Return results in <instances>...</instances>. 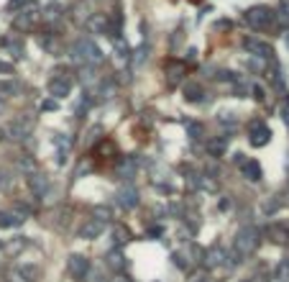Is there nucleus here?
Returning <instances> with one entry per match:
<instances>
[{"instance_id": "nucleus-1", "label": "nucleus", "mask_w": 289, "mask_h": 282, "mask_svg": "<svg viewBox=\"0 0 289 282\" xmlns=\"http://www.w3.org/2000/svg\"><path fill=\"white\" fill-rule=\"evenodd\" d=\"M256 244H258L256 231H253V228H243V231L235 236V241H233V256H235V262H240L243 256H248V254L256 249Z\"/></svg>"}, {"instance_id": "nucleus-2", "label": "nucleus", "mask_w": 289, "mask_h": 282, "mask_svg": "<svg viewBox=\"0 0 289 282\" xmlns=\"http://www.w3.org/2000/svg\"><path fill=\"white\" fill-rule=\"evenodd\" d=\"M243 18H246V24L251 29H266L274 21V11L271 8H263V6H253V8H248L243 13Z\"/></svg>"}, {"instance_id": "nucleus-3", "label": "nucleus", "mask_w": 289, "mask_h": 282, "mask_svg": "<svg viewBox=\"0 0 289 282\" xmlns=\"http://www.w3.org/2000/svg\"><path fill=\"white\" fill-rule=\"evenodd\" d=\"M75 57H77V59H85L87 64H98V62L103 59V52H100L90 39H80V41L75 44Z\"/></svg>"}, {"instance_id": "nucleus-4", "label": "nucleus", "mask_w": 289, "mask_h": 282, "mask_svg": "<svg viewBox=\"0 0 289 282\" xmlns=\"http://www.w3.org/2000/svg\"><path fill=\"white\" fill-rule=\"evenodd\" d=\"M269 136H271L269 126H263L261 121H253V123H251V144H253V146H263V144L269 141Z\"/></svg>"}, {"instance_id": "nucleus-5", "label": "nucleus", "mask_w": 289, "mask_h": 282, "mask_svg": "<svg viewBox=\"0 0 289 282\" xmlns=\"http://www.w3.org/2000/svg\"><path fill=\"white\" fill-rule=\"evenodd\" d=\"M115 203H118L121 208H136V205H138V195H136L133 187H123V190H118Z\"/></svg>"}, {"instance_id": "nucleus-6", "label": "nucleus", "mask_w": 289, "mask_h": 282, "mask_svg": "<svg viewBox=\"0 0 289 282\" xmlns=\"http://www.w3.org/2000/svg\"><path fill=\"white\" fill-rule=\"evenodd\" d=\"M36 21H39V6H34V3H31L26 11L21 8V16H18V21H16V24H18V26H23V29H31Z\"/></svg>"}, {"instance_id": "nucleus-7", "label": "nucleus", "mask_w": 289, "mask_h": 282, "mask_svg": "<svg viewBox=\"0 0 289 282\" xmlns=\"http://www.w3.org/2000/svg\"><path fill=\"white\" fill-rule=\"evenodd\" d=\"M69 90H72V82L64 80V77H54V80L49 82V93H52L54 98H67Z\"/></svg>"}, {"instance_id": "nucleus-8", "label": "nucleus", "mask_w": 289, "mask_h": 282, "mask_svg": "<svg viewBox=\"0 0 289 282\" xmlns=\"http://www.w3.org/2000/svg\"><path fill=\"white\" fill-rule=\"evenodd\" d=\"M67 267H69V272H72L75 277H85V274H87V269H90V262H87L85 256L75 254V256H69Z\"/></svg>"}, {"instance_id": "nucleus-9", "label": "nucleus", "mask_w": 289, "mask_h": 282, "mask_svg": "<svg viewBox=\"0 0 289 282\" xmlns=\"http://www.w3.org/2000/svg\"><path fill=\"white\" fill-rule=\"evenodd\" d=\"M243 47L251 52V54H256V57H271L274 52H271V47L269 44H263V41H258V39H246L243 41Z\"/></svg>"}, {"instance_id": "nucleus-10", "label": "nucleus", "mask_w": 289, "mask_h": 282, "mask_svg": "<svg viewBox=\"0 0 289 282\" xmlns=\"http://www.w3.org/2000/svg\"><path fill=\"white\" fill-rule=\"evenodd\" d=\"M0 47H3L6 52H11V57H21L23 54V44L18 36H3L0 39Z\"/></svg>"}, {"instance_id": "nucleus-11", "label": "nucleus", "mask_w": 289, "mask_h": 282, "mask_svg": "<svg viewBox=\"0 0 289 282\" xmlns=\"http://www.w3.org/2000/svg\"><path fill=\"white\" fill-rule=\"evenodd\" d=\"M103 231H105V223H103L100 218H95V221H87V223L82 226V238H98Z\"/></svg>"}, {"instance_id": "nucleus-12", "label": "nucleus", "mask_w": 289, "mask_h": 282, "mask_svg": "<svg viewBox=\"0 0 289 282\" xmlns=\"http://www.w3.org/2000/svg\"><path fill=\"white\" fill-rule=\"evenodd\" d=\"M87 29H90L92 34H108V18H105V13L92 16V18L87 21Z\"/></svg>"}, {"instance_id": "nucleus-13", "label": "nucleus", "mask_w": 289, "mask_h": 282, "mask_svg": "<svg viewBox=\"0 0 289 282\" xmlns=\"http://www.w3.org/2000/svg\"><path fill=\"white\" fill-rule=\"evenodd\" d=\"M23 215H26V213H0V228H11V226L21 223Z\"/></svg>"}, {"instance_id": "nucleus-14", "label": "nucleus", "mask_w": 289, "mask_h": 282, "mask_svg": "<svg viewBox=\"0 0 289 282\" xmlns=\"http://www.w3.org/2000/svg\"><path fill=\"white\" fill-rule=\"evenodd\" d=\"M225 149H228V136H220V139L207 141V151H212V154H223Z\"/></svg>"}, {"instance_id": "nucleus-15", "label": "nucleus", "mask_w": 289, "mask_h": 282, "mask_svg": "<svg viewBox=\"0 0 289 282\" xmlns=\"http://www.w3.org/2000/svg\"><path fill=\"white\" fill-rule=\"evenodd\" d=\"M223 249H210L207 251V256H205V262H207V267H220L223 264Z\"/></svg>"}, {"instance_id": "nucleus-16", "label": "nucleus", "mask_w": 289, "mask_h": 282, "mask_svg": "<svg viewBox=\"0 0 289 282\" xmlns=\"http://www.w3.org/2000/svg\"><path fill=\"white\" fill-rule=\"evenodd\" d=\"M29 187H31L36 195H41V192L46 190V180L39 177V175H31V177H29Z\"/></svg>"}, {"instance_id": "nucleus-17", "label": "nucleus", "mask_w": 289, "mask_h": 282, "mask_svg": "<svg viewBox=\"0 0 289 282\" xmlns=\"http://www.w3.org/2000/svg\"><path fill=\"white\" fill-rule=\"evenodd\" d=\"M243 172L248 175V180H261V167L256 162H246L243 164Z\"/></svg>"}, {"instance_id": "nucleus-18", "label": "nucleus", "mask_w": 289, "mask_h": 282, "mask_svg": "<svg viewBox=\"0 0 289 282\" xmlns=\"http://www.w3.org/2000/svg\"><path fill=\"white\" fill-rule=\"evenodd\" d=\"M133 172H136V159H123L121 162V175H128L131 177Z\"/></svg>"}, {"instance_id": "nucleus-19", "label": "nucleus", "mask_w": 289, "mask_h": 282, "mask_svg": "<svg viewBox=\"0 0 289 282\" xmlns=\"http://www.w3.org/2000/svg\"><path fill=\"white\" fill-rule=\"evenodd\" d=\"M108 264H110L113 269H121V267H123V256H121V251H110V254H108Z\"/></svg>"}, {"instance_id": "nucleus-20", "label": "nucleus", "mask_w": 289, "mask_h": 282, "mask_svg": "<svg viewBox=\"0 0 289 282\" xmlns=\"http://www.w3.org/2000/svg\"><path fill=\"white\" fill-rule=\"evenodd\" d=\"M59 6H46V11H44V21H57L59 18Z\"/></svg>"}, {"instance_id": "nucleus-21", "label": "nucleus", "mask_w": 289, "mask_h": 282, "mask_svg": "<svg viewBox=\"0 0 289 282\" xmlns=\"http://www.w3.org/2000/svg\"><path fill=\"white\" fill-rule=\"evenodd\" d=\"M13 93H18L16 82H0V95H13Z\"/></svg>"}, {"instance_id": "nucleus-22", "label": "nucleus", "mask_w": 289, "mask_h": 282, "mask_svg": "<svg viewBox=\"0 0 289 282\" xmlns=\"http://www.w3.org/2000/svg\"><path fill=\"white\" fill-rule=\"evenodd\" d=\"M113 236H115V241H118V244H121V241H128V228L115 226V228H113Z\"/></svg>"}, {"instance_id": "nucleus-23", "label": "nucleus", "mask_w": 289, "mask_h": 282, "mask_svg": "<svg viewBox=\"0 0 289 282\" xmlns=\"http://www.w3.org/2000/svg\"><path fill=\"white\" fill-rule=\"evenodd\" d=\"M200 93H202V90H200L197 85H187V90H184V98H189V100H197V98H200Z\"/></svg>"}, {"instance_id": "nucleus-24", "label": "nucleus", "mask_w": 289, "mask_h": 282, "mask_svg": "<svg viewBox=\"0 0 289 282\" xmlns=\"http://www.w3.org/2000/svg\"><path fill=\"white\" fill-rule=\"evenodd\" d=\"M187 128H189V134H192V139H200V134H202V128H200V123H187Z\"/></svg>"}, {"instance_id": "nucleus-25", "label": "nucleus", "mask_w": 289, "mask_h": 282, "mask_svg": "<svg viewBox=\"0 0 289 282\" xmlns=\"http://www.w3.org/2000/svg\"><path fill=\"white\" fill-rule=\"evenodd\" d=\"M220 123H230L233 126L235 123V116L233 113H220Z\"/></svg>"}, {"instance_id": "nucleus-26", "label": "nucleus", "mask_w": 289, "mask_h": 282, "mask_svg": "<svg viewBox=\"0 0 289 282\" xmlns=\"http://www.w3.org/2000/svg\"><path fill=\"white\" fill-rule=\"evenodd\" d=\"M0 72H8V75H11V72H13V67H11L8 62H0Z\"/></svg>"}, {"instance_id": "nucleus-27", "label": "nucleus", "mask_w": 289, "mask_h": 282, "mask_svg": "<svg viewBox=\"0 0 289 282\" xmlns=\"http://www.w3.org/2000/svg\"><path fill=\"white\" fill-rule=\"evenodd\" d=\"M281 118L289 123V105H284V108H281Z\"/></svg>"}, {"instance_id": "nucleus-28", "label": "nucleus", "mask_w": 289, "mask_h": 282, "mask_svg": "<svg viewBox=\"0 0 289 282\" xmlns=\"http://www.w3.org/2000/svg\"><path fill=\"white\" fill-rule=\"evenodd\" d=\"M26 3V0H11V8H21Z\"/></svg>"}, {"instance_id": "nucleus-29", "label": "nucleus", "mask_w": 289, "mask_h": 282, "mask_svg": "<svg viewBox=\"0 0 289 282\" xmlns=\"http://www.w3.org/2000/svg\"><path fill=\"white\" fill-rule=\"evenodd\" d=\"M113 282H131V279H128V277H115Z\"/></svg>"}]
</instances>
